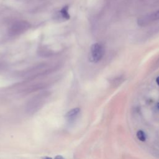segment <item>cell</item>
Returning a JSON list of instances; mask_svg holds the SVG:
<instances>
[{
    "label": "cell",
    "instance_id": "obj_1",
    "mask_svg": "<svg viewBox=\"0 0 159 159\" xmlns=\"http://www.w3.org/2000/svg\"><path fill=\"white\" fill-rule=\"evenodd\" d=\"M104 55V48L101 43H93L90 48L89 60L91 61L97 63L99 61Z\"/></svg>",
    "mask_w": 159,
    "mask_h": 159
},
{
    "label": "cell",
    "instance_id": "obj_2",
    "mask_svg": "<svg viewBox=\"0 0 159 159\" xmlns=\"http://www.w3.org/2000/svg\"><path fill=\"white\" fill-rule=\"evenodd\" d=\"M158 20H159V9L141 16L138 19L137 24L143 27L148 25Z\"/></svg>",
    "mask_w": 159,
    "mask_h": 159
},
{
    "label": "cell",
    "instance_id": "obj_3",
    "mask_svg": "<svg viewBox=\"0 0 159 159\" xmlns=\"http://www.w3.org/2000/svg\"><path fill=\"white\" fill-rule=\"evenodd\" d=\"M80 109L79 107H76V108H73L72 109H71L70 111H69L65 115V116L67 118H71L75 116H76L80 112Z\"/></svg>",
    "mask_w": 159,
    "mask_h": 159
},
{
    "label": "cell",
    "instance_id": "obj_4",
    "mask_svg": "<svg viewBox=\"0 0 159 159\" xmlns=\"http://www.w3.org/2000/svg\"><path fill=\"white\" fill-rule=\"evenodd\" d=\"M137 137L139 140H140L142 142H144L146 139V137H145V134L144 132L141 130H139L137 132Z\"/></svg>",
    "mask_w": 159,
    "mask_h": 159
},
{
    "label": "cell",
    "instance_id": "obj_5",
    "mask_svg": "<svg viewBox=\"0 0 159 159\" xmlns=\"http://www.w3.org/2000/svg\"><path fill=\"white\" fill-rule=\"evenodd\" d=\"M61 16L65 18V19H70V15L68 12V6H66L65 7H63L61 11Z\"/></svg>",
    "mask_w": 159,
    "mask_h": 159
},
{
    "label": "cell",
    "instance_id": "obj_6",
    "mask_svg": "<svg viewBox=\"0 0 159 159\" xmlns=\"http://www.w3.org/2000/svg\"><path fill=\"white\" fill-rule=\"evenodd\" d=\"M55 158H60V159H63V157H61V156H60V155H58L57 157H55Z\"/></svg>",
    "mask_w": 159,
    "mask_h": 159
},
{
    "label": "cell",
    "instance_id": "obj_7",
    "mask_svg": "<svg viewBox=\"0 0 159 159\" xmlns=\"http://www.w3.org/2000/svg\"><path fill=\"white\" fill-rule=\"evenodd\" d=\"M156 82H157V83L159 85V76L157 78V79H156Z\"/></svg>",
    "mask_w": 159,
    "mask_h": 159
},
{
    "label": "cell",
    "instance_id": "obj_8",
    "mask_svg": "<svg viewBox=\"0 0 159 159\" xmlns=\"http://www.w3.org/2000/svg\"><path fill=\"white\" fill-rule=\"evenodd\" d=\"M158 107L159 108V102H158Z\"/></svg>",
    "mask_w": 159,
    "mask_h": 159
}]
</instances>
